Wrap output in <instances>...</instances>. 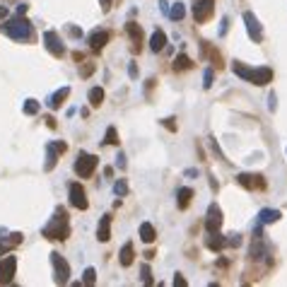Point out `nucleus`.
Here are the masks:
<instances>
[{"label":"nucleus","instance_id":"f257e3e1","mask_svg":"<svg viewBox=\"0 0 287 287\" xmlns=\"http://www.w3.org/2000/svg\"><path fill=\"white\" fill-rule=\"evenodd\" d=\"M41 234H44L46 239H60V241H65V239H68V234H70L68 212H65L63 208H56V212H53L51 222H49V225L41 230Z\"/></svg>","mask_w":287,"mask_h":287},{"label":"nucleus","instance_id":"f03ea898","mask_svg":"<svg viewBox=\"0 0 287 287\" xmlns=\"http://www.w3.org/2000/svg\"><path fill=\"white\" fill-rule=\"evenodd\" d=\"M0 29H2L5 36H10V39H15V41H31V39H34V29H31V25H29L22 15L15 17V20L2 22Z\"/></svg>","mask_w":287,"mask_h":287},{"label":"nucleus","instance_id":"7ed1b4c3","mask_svg":"<svg viewBox=\"0 0 287 287\" xmlns=\"http://www.w3.org/2000/svg\"><path fill=\"white\" fill-rule=\"evenodd\" d=\"M97 164H99V159L94 157V155H87V152H80L78 155V159H75V172L80 174L82 179H89L94 169H97Z\"/></svg>","mask_w":287,"mask_h":287},{"label":"nucleus","instance_id":"20e7f679","mask_svg":"<svg viewBox=\"0 0 287 287\" xmlns=\"http://www.w3.org/2000/svg\"><path fill=\"white\" fill-rule=\"evenodd\" d=\"M215 12V0H193V20L203 25L212 17Z\"/></svg>","mask_w":287,"mask_h":287},{"label":"nucleus","instance_id":"39448f33","mask_svg":"<svg viewBox=\"0 0 287 287\" xmlns=\"http://www.w3.org/2000/svg\"><path fill=\"white\" fill-rule=\"evenodd\" d=\"M51 263H53V270H56V283L58 285H65L68 278H70V265H68V261L63 259L58 251H53V254H51Z\"/></svg>","mask_w":287,"mask_h":287},{"label":"nucleus","instance_id":"423d86ee","mask_svg":"<svg viewBox=\"0 0 287 287\" xmlns=\"http://www.w3.org/2000/svg\"><path fill=\"white\" fill-rule=\"evenodd\" d=\"M68 196H70V205H73V208H78V210H87V208H89L87 193H85V188H82L80 183H70Z\"/></svg>","mask_w":287,"mask_h":287},{"label":"nucleus","instance_id":"0eeeda50","mask_svg":"<svg viewBox=\"0 0 287 287\" xmlns=\"http://www.w3.org/2000/svg\"><path fill=\"white\" fill-rule=\"evenodd\" d=\"M236 183L244 186V188H249V191H263L265 188V179L261 174H239Z\"/></svg>","mask_w":287,"mask_h":287},{"label":"nucleus","instance_id":"6e6552de","mask_svg":"<svg viewBox=\"0 0 287 287\" xmlns=\"http://www.w3.org/2000/svg\"><path fill=\"white\" fill-rule=\"evenodd\" d=\"M44 44H46V49H49V53H51V56L60 58L63 53H65V46H63V41H60L58 31H53V29L44 34Z\"/></svg>","mask_w":287,"mask_h":287},{"label":"nucleus","instance_id":"1a4fd4ad","mask_svg":"<svg viewBox=\"0 0 287 287\" xmlns=\"http://www.w3.org/2000/svg\"><path fill=\"white\" fill-rule=\"evenodd\" d=\"M222 227V210H220V205H210L208 208V215H205V230L208 232H220Z\"/></svg>","mask_w":287,"mask_h":287},{"label":"nucleus","instance_id":"9d476101","mask_svg":"<svg viewBox=\"0 0 287 287\" xmlns=\"http://www.w3.org/2000/svg\"><path fill=\"white\" fill-rule=\"evenodd\" d=\"M15 270H17V259H15V256H5V259L0 261V283H2V285L12 283Z\"/></svg>","mask_w":287,"mask_h":287},{"label":"nucleus","instance_id":"9b49d317","mask_svg":"<svg viewBox=\"0 0 287 287\" xmlns=\"http://www.w3.org/2000/svg\"><path fill=\"white\" fill-rule=\"evenodd\" d=\"M244 25H246V31H249V36L256 41V44H261L263 41V29H261L259 25V20H256V15L254 12H244Z\"/></svg>","mask_w":287,"mask_h":287},{"label":"nucleus","instance_id":"f8f14e48","mask_svg":"<svg viewBox=\"0 0 287 287\" xmlns=\"http://www.w3.org/2000/svg\"><path fill=\"white\" fill-rule=\"evenodd\" d=\"M249 82H254V85L259 87H265L268 82H273V70L270 68H251V75H249Z\"/></svg>","mask_w":287,"mask_h":287},{"label":"nucleus","instance_id":"ddd939ff","mask_svg":"<svg viewBox=\"0 0 287 287\" xmlns=\"http://www.w3.org/2000/svg\"><path fill=\"white\" fill-rule=\"evenodd\" d=\"M65 150H68L65 143H49V147H46V172H51L56 167L58 152H65Z\"/></svg>","mask_w":287,"mask_h":287},{"label":"nucleus","instance_id":"4468645a","mask_svg":"<svg viewBox=\"0 0 287 287\" xmlns=\"http://www.w3.org/2000/svg\"><path fill=\"white\" fill-rule=\"evenodd\" d=\"M109 39H111V34H109V31L97 29V31H92V34H89V49H92V51H102V49L109 44Z\"/></svg>","mask_w":287,"mask_h":287},{"label":"nucleus","instance_id":"2eb2a0df","mask_svg":"<svg viewBox=\"0 0 287 287\" xmlns=\"http://www.w3.org/2000/svg\"><path fill=\"white\" fill-rule=\"evenodd\" d=\"M205 246H208L210 251H222V249L227 246V241H225V236H222L220 232H208V239H205Z\"/></svg>","mask_w":287,"mask_h":287},{"label":"nucleus","instance_id":"dca6fc26","mask_svg":"<svg viewBox=\"0 0 287 287\" xmlns=\"http://www.w3.org/2000/svg\"><path fill=\"white\" fill-rule=\"evenodd\" d=\"M97 239H99V241H109V239H111V215H104V217L99 220Z\"/></svg>","mask_w":287,"mask_h":287},{"label":"nucleus","instance_id":"f3484780","mask_svg":"<svg viewBox=\"0 0 287 287\" xmlns=\"http://www.w3.org/2000/svg\"><path fill=\"white\" fill-rule=\"evenodd\" d=\"M164 46H167V34H164L162 29H157V31L150 36V51L159 53V51H164Z\"/></svg>","mask_w":287,"mask_h":287},{"label":"nucleus","instance_id":"a211bd4d","mask_svg":"<svg viewBox=\"0 0 287 287\" xmlns=\"http://www.w3.org/2000/svg\"><path fill=\"white\" fill-rule=\"evenodd\" d=\"M126 31H128V36H130V41L135 44V49L140 51V44H143V29L138 27L135 22H126Z\"/></svg>","mask_w":287,"mask_h":287},{"label":"nucleus","instance_id":"6ab92c4d","mask_svg":"<svg viewBox=\"0 0 287 287\" xmlns=\"http://www.w3.org/2000/svg\"><path fill=\"white\" fill-rule=\"evenodd\" d=\"M280 220V210H273V208H263L259 212V222L261 225H270V222H278Z\"/></svg>","mask_w":287,"mask_h":287},{"label":"nucleus","instance_id":"aec40b11","mask_svg":"<svg viewBox=\"0 0 287 287\" xmlns=\"http://www.w3.org/2000/svg\"><path fill=\"white\" fill-rule=\"evenodd\" d=\"M68 94H70V87H63V89L53 92V94H51V99H49V106H51V109H58V106L68 99Z\"/></svg>","mask_w":287,"mask_h":287},{"label":"nucleus","instance_id":"412c9836","mask_svg":"<svg viewBox=\"0 0 287 287\" xmlns=\"http://www.w3.org/2000/svg\"><path fill=\"white\" fill-rule=\"evenodd\" d=\"M140 239H143L145 244H152V241L157 239V232H155V227H152L150 222H143V225H140Z\"/></svg>","mask_w":287,"mask_h":287},{"label":"nucleus","instance_id":"4be33fe9","mask_svg":"<svg viewBox=\"0 0 287 287\" xmlns=\"http://www.w3.org/2000/svg\"><path fill=\"white\" fill-rule=\"evenodd\" d=\"M87 99H89V104H92L94 109L102 106V102H104V89H102V87H92L89 94H87Z\"/></svg>","mask_w":287,"mask_h":287},{"label":"nucleus","instance_id":"5701e85b","mask_svg":"<svg viewBox=\"0 0 287 287\" xmlns=\"http://www.w3.org/2000/svg\"><path fill=\"white\" fill-rule=\"evenodd\" d=\"M188 68H193V60L186 56V53H179V56L174 58V70H176V73H181V70H188Z\"/></svg>","mask_w":287,"mask_h":287},{"label":"nucleus","instance_id":"b1692460","mask_svg":"<svg viewBox=\"0 0 287 287\" xmlns=\"http://www.w3.org/2000/svg\"><path fill=\"white\" fill-rule=\"evenodd\" d=\"M176 198H179V208H181V210H186V208H188V203H191V198H193V191L183 186V188H179V191H176Z\"/></svg>","mask_w":287,"mask_h":287},{"label":"nucleus","instance_id":"393cba45","mask_svg":"<svg viewBox=\"0 0 287 287\" xmlns=\"http://www.w3.org/2000/svg\"><path fill=\"white\" fill-rule=\"evenodd\" d=\"M118 256H121V265H123V268H128V265L133 263V259H135V254H133V244L128 241V244L121 249V254H118Z\"/></svg>","mask_w":287,"mask_h":287},{"label":"nucleus","instance_id":"a878e982","mask_svg":"<svg viewBox=\"0 0 287 287\" xmlns=\"http://www.w3.org/2000/svg\"><path fill=\"white\" fill-rule=\"evenodd\" d=\"M232 70H234V75H239L241 80L249 82V75H251V68H249V65H244L241 60H234V63H232Z\"/></svg>","mask_w":287,"mask_h":287},{"label":"nucleus","instance_id":"bb28decb","mask_svg":"<svg viewBox=\"0 0 287 287\" xmlns=\"http://www.w3.org/2000/svg\"><path fill=\"white\" fill-rule=\"evenodd\" d=\"M169 12V17L172 20H183V15H186V7H183V2H174L172 7L167 10Z\"/></svg>","mask_w":287,"mask_h":287},{"label":"nucleus","instance_id":"cd10ccee","mask_svg":"<svg viewBox=\"0 0 287 287\" xmlns=\"http://www.w3.org/2000/svg\"><path fill=\"white\" fill-rule=\"evenodd\" d=\"M22 111H25L27 116H34L36 111H39V102H36V99H27V102H25V109H22Z\"/></svg>","mask_w":287,"mask_h":287},{"label":"nucleus","instance_id":"c85d7f7f","mask_svg":"<svg viewBox=\"0 0 287 287\" xmlns=\"http://www.w3.org/2000/svg\"><path fill=\"white\" fill-rule=\"evenodd\" d=\"M104 143L106 145H118V133H116L114 126H109V128H106V138H104Z\"/></svg>","mask_w":287,"mask_h":287},{"label":"nucleus","instance_id":"c756f323","mask_svg":"<svg viewBox=\"0 0 287 287\" xmlns=\"http://www.w3.org/2000/svg\"><path fill=\"white\" fill-rule=\"evenodd\" d=\"M114 193L116 196H126L128 193V183H126V179H118L114 183Z\"/></svg>","mask_w":287,"mask_h":287},{"label":"nucleus","instance_id":"7c9ffc66","mask_svg":"<svg viewBox=\"0 0 287 287\" xmlns=\"http://www.w3.org/2000/svg\"><path fill=\"white\" fill-rule=\"evenodd\" d=\"M82 280H85V285H94V283H97V270H94V268H85Z\"/></svg>","mask_w":287,"mask_h":287},{"label":"nucleus","instance_id":"2f4dec72","mask_svg":"<svg viewBox=\"0 0 287 287\" xmlns=\"http://www.w3.org/2000/svg\"><path fill=\"white\" fill-rule=\"evenodd\" d=\"M140 273H143V283H145V285H152V273H150V265H143V268H140Z\"/></svg>","mask_w":287,"mask_h":287},{"label":"nucleus","instance_id":"473e14b6","mask_svg":"<svg viewBox=\"0 0 287 287\" xmlns=\"http://www.w3.org/2000/svg\"><path fill=\"white\" fill-rule=\"evenodd\" d=\"M203 87H205V89H210V87H212V68H208V70H205V78H203Z\"/></svg>","mask_w":287,"mask_h":287},{"label":"nucleus","instance_id":"72a5a7b5","mask_svg":"<svg viewBox=\"0 0 287 287\" xmlns=\"http://www.w3.org/2000/svg\"><path fill=\"white\" fill-rule=\"evenodd\" d=\"M225 241H227V246H239V244H241V236H239V234H230Z\"/></svg>","mask_w":287,"mask_h":287},{"label":"nucleus","instance_id":"f704fd0d","mask_svg":"<svg viewBox=\"0 0 287 287\" xmlns=\"http://www.w3.org/2000/svg\"><path fill=\"white\" fill-rule=\"evenodd\" d=\"M174 285H176V287H186L188 283L183 280V275H181V273H176V275H174Z\"/></svg>","mask_w":287,"mask_h":287},{"label":"nucleus","instance_id":"c9c22d12","mask_svg":"<svg viewBox=\"0 0 287 287\" xmlns=\"http://www.w3.org/2000/svg\"><path fill=\"white\" fill-rule=\"evenodd\" d=\"M227 27H230V20H227V17H222V22H220V36H225V34H227Z\"/></svg>","mask_w":287,"mask_h":287},{"label":"nucleus","instance_id":"e433bc0d","mask_svg":"<svg viewBox=\"0 0 287 287\" xmlns=\"http://www.w3.org/2000/svg\"><path fill=\"white\" fill-rule=\"evenodd\" d=\"M111 2H114V0H99V5H102V12H109V10H111Z\"/></svg>","mask_w":287,"mask_h":287},{"label":"nucleus","instance_id":"4c0bfd02","mask_svg":"<svg viewBox=\"0 0 287 287\" xmlns=\"http://www.w3.org/2000/svg\"><path fill=\"white\" fill-rule=\"evenodd\" d=\"M92 70H94V63H87L85 68H82V78H87V75H92Z\"/></svg>","mask_w":287,"mask_h":287},{"label":"nucleus","instance_id":"58836bf2","mask_svg":"<svg viewBox=\"0 0 287 287\" xmlns=\"http://www.w3.org/2000/svg\"><path fill=\"white\" fill-rule=\"evenodd\" d=\"M128 75H130V78H138V68H135V63L128 65Z\"/></svg>","mask_w":287,"mask_h":287},{"label":"nucleus","instance_id":"ea45409f","mask_svg":"<svg viewBox=\"0 0 287 287\" xmlns=\"http://www.w3.org/2000/svg\"><path fill=\"white\" fill-rule=\"evenodd\" d=\"M275 106H278V104H275V94H270V97H268V109L275 111Z\"/></svg>","mask_w":287,"mask_h":287},{"label":"nucleus","instance_id":"a19ab883","mask_svg":"<svg viewBox=\"0 0 287 287\" xmlns=\"http://www.w3.org/2000/svg\"><path fill=\"white\" fill-rule=\"evenodd\" d=\"M162 123H164V126H167L169 130H176V123H174V118H164Z\"/></svg>","mask_w":287,"mask_h":287},{"label":"nucleus","instance_id":"79ce46f5","mask_svg":"<svg viewBox=\"0 0 287 287\" xmlns=\"http://www.w3.org/2000/svg\"><path fill=\"white\" fill-rule=\"evenodd\" d=\"M68 31H70V36H82V29H78V27H70Z\"/></svg>","mask_w":287,"mask_h":287},{"label":"nucleus","instance_id":"37998d69","mask_svg":"<svg viewBox=\"0 0 287 287\" xmlns=\"http://www.w3.org/2000/svg\"><path fill=\"white\" fill-rule=\"evenodd\" d=\"M116 164L123 169V167H126V157H123V155H118V157H116Z\"/></svg>","mask_w":287,"mask_h":287},{"label":"nucleus","instance_id":"c03bdc74","mask_svg":"<svg viewBox=\"0 0 287 287\" xmlns=\"http://www.w3.org/2000/svg\"><path fill=\"white\" fill-rule=\"evenodd\" d=\"M7 17V7L5 5H0V20H5Z\"/></svg>","mask_w":287,"mask_h":287},{"label":"nucleus","instance_id":"a18cd8bd","mask_svg":"<svg viewBox=\"0 0 287 287\" xmlns=\"http://www.w3.org/2000/svg\"><path fill=\"white\" fill-rule=\"evenodd\" d=\"M27 12V5H17V15H25Z\"/></svg>","mask_w":287,"mask_h":287}]
</instances>
